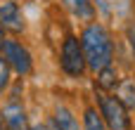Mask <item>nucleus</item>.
<instances>
[{
	"instance_id": "f257e3e1",
	"label": "nucleus",
	"mask_w": 135,
	"mask_h": 130,
	"mask_svg": "<svg viewBox=\"0 0 135 130\" xmlns=\"http://www.w3.org/2000/svg\"><path fill=\"white\" fill-rule=\"evenodd\" d=\"M81 50L85 57V66H90L95 73L112 66L114 59V43L109 31L102 24H88L81 33Z\"/></svg>"
},
{
	"instance_id": "f03ea898",
	"label": "nucleus",
	"mask_w": 135,
	"mask_h": 130,
	"mask_svg": "<svg viewBox=\"0 0 135 130\" xmlns=\"http://www.w3.org/2000/svg\"><path fill=\"white\" fill-rule=\"evenodd\" d=\"M100 116H102L107 130H131L128 109L114 95H102L100 97Z\"/></svg>"
},
{
	"instance_id": "7ed1b4c3",
	"label": "nucleus",
	"mask_w": 135,
	"mask_h": 130,
	"mask_svg": "<svg viewBox=\"0 0 135 130\" xmlns=\"http://www.w3.org/2000/svg\"><path fill=\"white\" fill-rule=\"evenodd\" d=\"M59 64H62V71L71 78H78L85 73V57H83V50H81V40L74 38V36H66L64 45H62V54H59Z\"/></svg>"
},
{
	"instance_id": "20e7f679",
	"label": "nucleus",
	"mask_w": 135,
	"mask_h": 130,
	"mask_svg": "<svg viewBox=\"0 0 135 130\" xmlns=\"http://www.w3.org/2000/svg\"><path fill=\"white\" fill-rule=\"evenodd\" d=\"M0 50H2V59L7 62L9 69H14L19 76H28V73H31V69H33L31 52H28L19 40H5Z\"/></svg>"
},
{
	"instance_id": "39448f33",
	"label": "nucleus",
	"mask_w": 135,
	"mask_h": 130,
	"mask_svg": "<svg viewBox=\"0 0 135 130\" xmlns=\"http://www.w3.org/2000/svg\"><path fill=\"white\" fill-rule=\"evenodd\" d=\"M0 28H7L12 33L24 31V19H21V12H19L17 2L7 0V2L0 5Z\"/></svg>"
},
{
	"instance_id": "423d86ee",
	"label": "nucleus",
	"mask_w": 135,
	"mask_h": 130,
	"mask_svg": "<svg viewBox=\"0 0 135 130\" xmlns=\"http://www.w3.org/2000/svg\"><path fill=\"white\" fill-rule=\"evenodd\" d=\"M2 121L7 130H26V111L19 102H9L5 109H2Z\"/></svg>"
},
{
	"instance_id": "0eeeda50",
	"label": "nucleus",
	"mask_w": 135,
	"mask_h": 130,
	"mask_svg": "<svg viewBox=\"0 0 135 130\" xmlns=\"http://www.w3.org/2000/svg\"><path fill=\"white\" fill-rule=\"evenodd\" d=\"M116 97L126 109H135V78H126L116 85Z\"/></svg>"
},
{
	"instance_id": "6e6552de",
	"label": "nucleus",
	"mask_w": 135,
	"mask_h": 130,
	"mask_svg": "<svg viewBox=\"0 0 135 130\" xmlns=\"http://www.w3.org/2000/svg\"><path fill=\"white\" fill-rule=\"evenodd\" d=\"M64 5H66V9H69L71 14H76L78 19L93 21V17H95V7H93L90 0H64Z\"/></svg>"
},
{
	"instance_id": "1a4fd4ad",
	"label": "nucleus",
	"mask_w": 135,
	"mask_h": 130,
	"mask_svg": "<svg viewBox=\"0 0 135 130\" xmlns=\"http://www.w3.org/2000/svg\"><path fill=\"white\" fill-rule=\"evenodd\" d=\"M55 123H57V128H59V130H78L76 116L71 114L69 107H62V104L55 109Z\"/></svg>"
},
{
	"instance_id": "9d476101",
	"label": "nucleus",
	"mask_w": 135,
	"mask_h": 130,
	"mask_svg": "<svg viewBox=\"0 0 135 130\" xmlns=\"http://www.w3.org/2000/svg\"><path fill=\"white\" fill-rule=\"evenodd\" d=\"M95 85H97L100 90H104V92L114 90V88L119 85V76H116V71H114L112 66H107V69L97 71V81H95Z\"/></svg>"
},
{
	"instance_id": "9b49d317",
	"label": "nucleus",
	"mask_w": 135,
	"mask_h": 130,
	"mask_svg": "<svg viewBox=\"0 0 135 130\" xmlns=\"http://www.w3.org/2000/svg\"><path fill=\"white\" fill-rule=\"evenodd\" d=\"M83 130H107L102 116L97 114V109H93V107L85 109V114H83Z\"/></svg>"
},
{
	"instance_id": "f8f14e48",
	"label": "nucleus",
	"mask_w": 135,
	"mask_h": 130,
	"mask_svg": "<svg viewBox=\"0 0 135 130\" xmlns=\"http://www.w3.org/2000/svg\"><path fill=\"white\" fill-rule=\"evenodd\" d=\"M7 85H9V66H7V62L0 57V92L7 90Z\"/></svg>"
},
{
	"instance_id": "ddd939ff",
	"label": "nucleus",
	"mask_w": 135,
	"mask_h": 130,
	"mask_svg": "<svg viewBox=\"0 0 135 130\" xmlns=\"http://www.w3.org/2000/svg\"><path fill=\"white\" fill-rule=\"evenodd\" d=\"M126 38H128V45H131L133 57H135V21H131V24H128V28H126Z\"/></svg>"
},
{
	"instance_id": "4468645a",
	"label": "nucleus",
	"mask_w": 135,
	"mask_h": 130,
	"mask_svg": "<svg viewBox=\"0 0 135 130\" xmlns=\"http://www.w3.org/2000/svg\"><path fill=\"white\" fill-rule=\"evenodd\" d=\"M45 128H47V130H59V128H57V123H55V121H50V123H47Z\"/></svg>"
},
{
	"instance_id": "2eb2a0df",
	"label": "nucleus",
	"mask_w": 135,
	"mask_h": 130,
	"mask_svg": "<svg viewBox=\"0 0 135 130\" xmlns=\"http://www.w3.org/2000/svg\"><path fill=\"white\" fill-rule=\"evenodd\" d=\"M26 130H47V128H45V126H40V123H38V126H33V128H26Z\"/></svg>"
},
{
	"instance_id": "dca6fc26",
	"label": "nucleus",
	"mask_w": 135,
	"mask_h": 130,
	"mask_svg": "<svg viewBox=\"0 0 135 130\" xmlns=\"http://www.w3.org/2000/svg\"><path fill=\"white\" fill-rule=\"evenodd\" d=\"M2 43H5V36H2V28H0V47H2Z\"/></svg>"
},
{
	"instance_id": "f3484780",
	"label": "nucleus",
	"mask_w": 135,
	"mask_h": 130,
	"mask_svg": "<svg viewBox=\"0 0 135 130\" xmlns=\"http://www.w3.org/2000/svg\"><path fill=\"white\" fill-rule=\"evenodd\" d=\"M0 130H2V128H0Z\"/></svg>"
}]
</instances>
